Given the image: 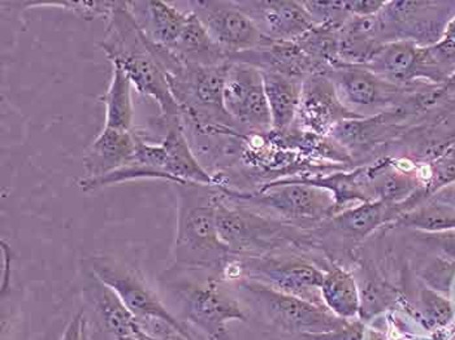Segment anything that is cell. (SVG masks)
<instances>
[{"instance_id": "obj_1", "label": "cell", "mask_w": 455, "mask_h": 340, "mask_svg": "<svg viewBox=\"0 0 455 340\" xmlns=\"http://www.w3.org/2000/svg\"><path fill=\"white\" fill-rule=\"evenodd\" d=\"M177 196L175 264L185 271L226 272L232 257L216 226L218 186L173 184Z\"/></svg>"}, {"instance_id": "obj_2", "label": "cell", "mask_w": 455, "mask_h": 340, "mask_svg": "<svg viewBox=\"0 0 455 340\" xmlns=\"http://www.w3.org/2000/svg\"><path fill=\"white\" fill-rule=\"evenodd\" d=\"M98 44L111 64L126 73L140 94L156 100L163 121L182 117L151 42L137 27L125 2L115 3L114 11L106 20L105 36Z\"/></svg>"}, {"instance_id": "obj_3", "label": "cell", "mask_w": 455, "mask_h": 340, "mask_svg": "<svg viewBox=\"0 0 455 340\" xmlns=\"http://www.w3.org/2000/svg\"><path fill=\"white\" fill-rule=\"evenodd\" d=\"M216 226L230 254L245 257L271 255L296 243L299 238L294 225L228 201L220 190L216 199Z\"/></svg>"}, {"instance_id": "obj_4", "label": "cell", "mask_w": 455, "mask_h": 340, "mask_svg": "<svg viewBox=\"0 0 455 340\" xmlns=\"http://www.w3.org/2000/svg\"><path fill=\"white\" fill-rule=\"evenodd\" d=\"M211 272L171 268L165 272V288L179 297L185 317L213 340H230L227 323L247 316L240 303L221 286V280Z\"/></svg>"}, {"instance_id": "obj_5", "label": "cell", "mask_w": 455, "mask_h": 340, "mask_svg": "<svg viewBox=\"0 0 455 340\" xmlns=\"http://www.w3.org/2000/svg\"><path fill=\"white\" fill-rule=\"evenodd\" d=\"M218 187L228 201L252 205L286 224L325 220L337 213L336 198L330 190L305 182L277 178L252 193Z\"/></svg>"}, {"instance_id": "obj_6", "label": "cell", "mask_w": 455, "mask_h": 340, "mask_svg": "<svg viewBox=\"0 0 455 340\" xmlns=\"http://www.w3.org/2000/svg\"><path fill=\"white\" fill-rule=\"evenodd\" d=\"M241 292L275 325L289 333L324 339L350 328L327 308L254 280H240Z\"/></svg>"}, {"instance_id": "obj_7", "label": "cell", "mask_w": 455, "mask_h": 340, "mask_svg": "<svg viewBox=\"0 0 455 340\" xmlns=\"http://www.w3.org/2000/svg\"><path fill=\"white\" fill-rule=\"evenodd\" d=\"M172 3L180 10L193 12L206 28L211 38L229 56L260 49L275 42L260 33L235 2L190 0Z\"/></svg>"}, {"instance_id": "obj_8", "label": "cell", "mask_w": 455, "mask_h": 340, "mask_svg": "<svg viewBox=\"0 0 455 340\" xmlns=\"http://www.w3.org/2000/svg\"><path fill=\"white\" fill-rule=\"evenodd\" d=\"M224 107L241 133H271V112L260 69L230 61L224 85Z\"/></svg>"}, {"instance_id": "obj_9", "label": "cell", "mask_w": 455, "mask_h": 340, "mask_svg": "<svg viewBox=\"0 0 455 340\" xmlns=\"http://www.w3.org/2000/svg\"><path fill=\"white\" fill-rule=\"evenodd\" d=\"M341 103L362 119L384 114L400 97L401 85L379 77L359 64L334 63L324 70Z\"/></svg>"}, {"instance_id": "obj_10", "label": "cell", "mask_w": 455, "mask_h": 340, "mask_svg": "<svg viewBox=\"0 0 455 340\" xmlns=\"http://www.w3.org/2000/svg\"><path fill=\"white\" fill-rule=\"evenodd\" d=\"M90 269L115 294L139 321L158 319L171 323L182 336L194 340L187 328L160 302L158 295L148 288L139 272L112 257H94L90 260Z\"/></svg>"}, {"instance_id": "obj_11", "label": "cell", "mask_w": 455, "mask_h": 340, "mask_svg": "<svg viewBox=\"0 0 455 340\" xmlns=\"http://www.w3.org/2000/svg\"><path fill=\"white\" fill-rule=\"evenodd\" d=\"M246 258L238 268L245 273L249 280L258 281L315 304L323 303L320 288L324 273L316 266L305 261L283 260L271 256Z\"/></svg>"}, {"instance_id": "obj_12", "label": "cell", "mask_w": 455, "mask_h": 340, "mask_svg": "<svg viewBox=\"0 0 455 340\" xmlns=\"http://www.w3.org/2000/svg\"><path fill=\"white\" fill-rule=\"evenodd\" d=\"M351 120H362V117L341 103L324 72L314 73L303 80L299 108L294 121L298 130L327 137L337 126Z\"/></svg>"}, {"instance_id": "obj_13", "label": "cell", "mask_w": 455, "mask_h": 340, "mask_svg": "<svg viewBox=\"0 0 455 340\" xmlns=\"http://www.w3.org/2000/svg\"><path fill=\"white\" fill-rule=\"evenodd\" d=\"M235 4L271 41H297L316 27L296 0H235Z\"/></svg>"}, {"instance_id": "obj_14", "label": "cell", "mask_w": 455, "mask_h": 340, "mask_svg": "<svg viewBox=\"0 0 455 340\" xmlns=\"http://www.w3.org/2000/svg\"><path fill=\"white\" fill-rule=\"evenodd\" d=\"M164 179L173 184L172 177L167 170V153L160 145H151L145 142L137 134L136 150L129 157L128 162L119 170L107 174L100 178H86L84 177L78 182V186L84 193H92L100 188L111 186V185L123 184V182L136 181V179Z\"/></svg>"}, {"instance_id": "obj_15", "label": "cell", "mask_w": 455, "mask_h": 340, "mask_svg": "<svg viewBox=\"0 0 455 340\" xmlns=\"http://www.w3.org/2000/svg\"><path fill=\"white\" fill-rule=\"evenodd\" d=\"M164 138L163 147L167 153V170L173 184H198L220 186L218 179L202 165L194 153L182 117L163 121Z\"/></svg>"}, {"instance_id": "obj_16", "label": "cell", "mask_w": 455, "mask_h": 340, "mask_svg": "<svg viewBox=\"0 0 455 340\" xmlns=\"http://www.w3.org/2000/svg\"><path fill=\"white\" fill-rule=\"evenodd\" d=\"M125 4L146 38L167 49L175 44L189 16L187 11L180 10L172 2L129 0Z\"/></svg>"}, {"instance_id": "obj_17", "label": "cell", "mask_w": 455, "mask_h": 340, "mask_svg": "<svg viewBox=\"0 0 455 340\" xmlns=\"http://www.w3.org/2000/svg\"><path fill=\"white\" fill-rule=\"evenodd\" d=\"M229 61L249 64L260 70L280 73L299 80L322 72L315 61L303 51L296 41L271 42L260 49L235 53L229 56Z\"/></svg>"}, {"instance_id": "obj_18", "label": "cell", "mask_w": 455, "mask_h": 340, "mask_svg": "<svg viewBox=\"0 0 455 340\" xmlns=\"http://www.w3.org/2000/svg\"><path fill=\"white\" fill-rule=\"evenodd\" d=\"M362 66L395 85L424 80L423 46L411 41L387 42Z\"/></svg>"}, {"instance_id": "obj_19", "label": "cell", "mask_w": 455, "mask_h": 340, "mask_svg": "<svg viewBox=\"0 0 455 340\" xmlns=\"http://www.w3.org/2000/svg\"><path fill=\"white\" fill-rule=\"evenodd\" d=\"M363 185L368 201L404 204L421 190V178L417 171L403 168L390 160L363 168Z\"/></svg>"}, {"instance_id": "obj_20", "label": "cell", "mask_w": 455, "mask_h": 340, "mask_svg": "<svg viewBox=\"0 0 455 340\" xmlns=\"http://www.w3.org/2000/svg\"><path fill=\"white\" fill-rule=\"evenodd\" d=\"M136 136L133 131L103 126L84 154L86 178H100L119 170L136 150Z\"/></svg>"}, {"instance_id": "obj_21", "label": "cell", "mask_w": 455, "mask_h": 340, "mask_svg": "<svg viewBox=\"0 0 455 340\" xmlns=\"http://www.w3.org/2000/svg\"><path fill=\"white\" fill-rule=\"evenodd\" d=\"M407 212V204L367 202L351 205L331 217V226L349 238H366L383 225L397 222Z\"/></svg>"}, {"instance_id": "obj_22", "label": "cell", "mask_w": 455, "mask_h": 340, "mask_svg": "<svg viewBox=\"0 0 455 340\" xmlns=\"http://www.w3.org/2000/svg\"><path fill=\"white\" fill-rule=\"evenodd\" d=\"M86 294L90 299L97 305L98 311L102 314V320L106 322L107 328H109L116 338H124V336H132L140 340H153L150 336H146L143 328H140L139 320L133 313L124 305L120 297L115 294L114 289L105 285L97 275L89 272L88 285L85 288Z\"/></svg>"}, {"instance_id": "obj_23", "label": "cell", "mask_w": 455, "mask_h": 340, "mask_svg": "<svg viewBox=\"0 0 455 340\" xmlns=\"http://www.w3.org/2000/svg\"><path fill=\"white\" fill-rule=\"evenodd\" d=\"M260 72L263 75L267 102L271 112L272 131L285 133L293 128L296 121L303 80L267 70Z\"/></svg>"}, {"instance_id": "obj_24", "label": "cell", "mask_w": 455, "mask_h": 340, "mask_svg": "<svg viewBox=\"0 0 455 340\" xmlns=\"http://www.w3.org/2000/svg\"><path fill=\"white\" fill-rule=\"evenodd\" d=\"M184 30L175 42L171 51L175 53L180 60L194 66L212 67L229 61V55L224 51L207 33L206 28L199 19L189 12Z\"/></svg>"}, {"instance_id": "obj_25", "label": "cell", "mask_w": 455, "mask_h": 340, "mask_svg": "<svg viewBox=\"0 0 455 340\" xmlns=\"http://www.w3.org/2000/svg\"><path fill=\"white\" fill-rule=\"evenodd\" d=\"M320 295L325 308L339 319H353L361 312V289L358 283L349 272L339 266H333L324 273Z\"/></svg>"}, {"instance_id": "obj_26", "label": "cell", "mask_w": 455, "mask_h": 340, "mask_svg": "<svg viewBox=\"0 0 455 340\" xmlns=\"http://www.w3.org/2000/svg\"><path fill=\"white\" fill-rule=\"evenodd\" d=\"M133 83L119 66L112 64V77L107 92L102 97L105 103V128L133 131L134 104L132 95Z\"/></svg>"}, {"instance_id": "obj_27", "label": "cell", "mask_w": 455, "mask_h": 340, "mask_svg": "<svg viewBox=\"0 0 455 340\" xmlns=\"http://www.w3.org/2000/svg\"><path fill=\"white\" fill-rule=\"evenodd\" d=\"M397 224L428 234L451 232L455 230V208L427 198L417 207L404 212Z\"/></svg>"}, {"instance_id": "obj_28", "label": "cell", "mask_w": 455, "mask_h": 340, "mask_svg": "<svg viewBox=\"0 0 455 340\" xmlns=\"http://www.w3.org/2000/svg\"><path fill=\"white\" fill-rule=\"evenodd\" d=\"M16 7H21V11L30 10L33 7H58L69 12L76 13L81 19L90 21L97 18L108 19L115 8L116 2H10Z\"/></svg>"}, {"instance_id": "obj_29", "label": "cell", "mask_w": 455, "mask_h": 340, "mask_svg": "<svg viewBox=\"0 0 455 340\" xmlns=\"http://www.w3.org/2000/svg\"><path fill=\"white\" fill-rule=\"evenodd\" d=\"M420 309L426 321L443 328L454 319V306L441 292L427 288L420 292Z\"/></svg>"}, {"instance_id": "obj_30", "label": "cell", "mask_w": 455, "mask_h": 340, "mask_svg": "<svg viewBox=\"0 0 455 340\" xmlns=\"http://www.w3.org/2000/svg\"><path fill=\"white\" fill-rule=\"evenodd\" d=\"M303 7L307 11L316 27L334 28L341 29L351 19L347 13L345 2H315L305 0Z\"/></svg>"}, {"instance_id": "obj_31", "label": "cell", "mask_w": 455, "mask_h": 340, "mask_svg": "<svg viewBox=\"0 0 455 340\" xmlns=\"http://www.w3.org/2000/svg\"><path fill=\"white\" fill-rule=\"evenodd\" d=\"M424 278L428 282L429 289L441 294L449 291L455 280V264L446 258L437 257L424 272Z\"/></svg>"}, {"instance_id": "obj_32", "label": "cell", "mask_w": 455, "mask_h": 340, "mask_svg": "<svg viewBox=\"0 0 455 340\" xmlns=\"http://www.w3.org/2000/svg\"><path fill=\"white\" fill-rule=\"evenodd\" d=\"M140 326L153 340H189L179 333V330L171 323L163 321V320L151 319L148 321L140 322Z\"/></svg>"}, {"instance_id": "obj_33", "label": "cell", "mask_w": 455, "mask_h": 340, "mask_svg": "<svg viewBox=\"0 0 455 340\" xmlns=\"http://www.w3.org/2000/svg\"><path fill=\"white\" fill-rule=\"evenodd\" d=\"M424 241L440 252L441 257L455 264V230L443 233H424Z\"/></svg>"}, {"instance_id": "obj_34", "label": "cell", "mask_w": 455, "mask_h": 340, "mask_svg": "<svg viewBox=\"0 0 455 340\" xmlns=\"http://www.w3.org/2000/svg\"><path fill=\"white\" fill-rule=\"evenodd\" d=\"M387 2L380 0H345V7L351 18L366 19L380 15Z\"/></svg>"}, {"instance_id": "obj_35", "label": "cell", "mask_w": 455, "mask_h": 340, "mask_svg": "<svg viewBox=\"0 0 455 340\" xmlns=\"http://www.w3.org/2000/svg\"><path fill=\"white\" fill-rule=\"evenodd\" d=\"M84 330H85V319H84V311H80L70 320L60 340H84Z\"/></svg>"}, {"instance_id": "obj_36", "label": "cell", "mask_w": 455, "mask_h": 340, "mask_svg": "<svg viewBox=\"0 0 455 340\" xmlns=\"http://www.w3.org/2000/svg\"><path fill=\"white\" fill-rule=\"evenodd\" d=\"M428 198L435 199V201L441 202V203H445L455 208V182L441 187L440 190L432 194Z\"/></svg>"}, {"instance_id": "obj_37", "label": "cell", "mask_w": 455, "mask_h": 340, "mask_svg": "<svg viewBox=\"0 0 455 340\" xmlns=\"http://www.w3.org/2000/svg\"><path fill=\"white\" fill-rule=\"evenodd\" d=\"M443 38L455 44V16L449 20L448 24H446Z\"/></svg>"}, {"instance_id": "obj_38", "label": "cell", "mask_w": 455, "mask_h": 340, "mask_svg": "<svg viewBox=\"0 0 455 340\" xmlns=\"http://www.w3.org/2000/svg\"><path fill=\"white\" fill-rule=\"evenodd\" d=\"M445 91H455V73L448 81H446L445 83H443V89H441L440 92Z\"/></svg>"}, {"instance_id": "obj_39", "label": "cell", "mask_w": 455, "mask_h": 340, "mask_svg": "<svg viewBox=\"0 0 455 340\" xmlns=\"http://www.w3.org/2000/svg\"><path fill=\"white\" fill-rule=\"evenodd\" d=\"M367 340H387L386 336H381L380 333H376L375 330H371L370 334H368Z\"/></svg>"}, {"instance_id": "obj_40", "label": "cell", "mask_w": 455, "mask_h": 340, "mask_svg": "<svg viewBox=\"0 0 455 340\" xmlns=\"http://www.w3.org/2000/svg\"><path fill=\"white\" fill-rule=\"evenodd\" d=\"M117 340H140V339L132 338V336H124V338H117Z\"/></svg>"}, {"instance_id": "obj_41", "label": "cell", "mask_w": 455, "mask_h": 340, "mask_svg": "<svg viewBox=\"0 0 455 340\" xmlns=\"http://www.w3.org/2000/svg\"><path fill=\"white\" fill-rule=\"evenodd\" d=\"M84 340H86V330H84Z\"/></svg>"}]
</instances>
